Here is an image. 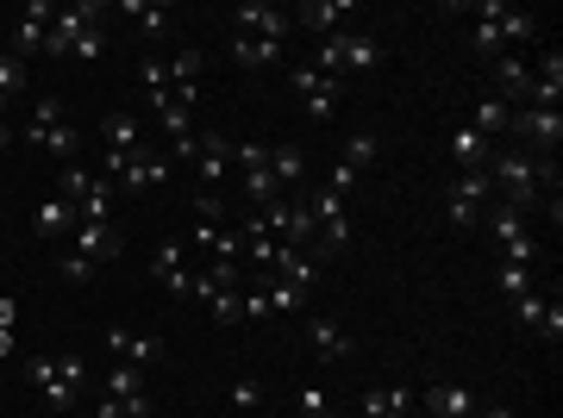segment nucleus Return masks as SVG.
Listing matches in <instances>:
<instances>
[{"label": "nucleus", "instance_id": "obj_4", "mask_svg": "<svg viewBox=\"0 0 563 418\" xmlns=\"http://www.w3.org/2000/svg\"><path fill=\"white\" fill-rule=\"evenodd\" d=\"M476 13V25H470V45H476V56H508L513 38H533V13H520V7H501V0H483V7H470Z\"/></svg>", "mask_w": 563, "mask_h": 418}, {"label": "nucleus", "instance_id": "obj_16", "mask_svg": "<svg viewBox=\"0 0 563 418\" xmlns=\"http://www.w3.org/2000/svg\"><path fill=\"white\" fill-rule=\"evenodd\" d=\"M288 20L301 25V31H313V38H333V31H345V20H358V7H351V0H308V7L288 13Z\"/></svg>", "mask_w": 563, "mask_h": 418}, {"label": "nucleus", "instance_id": "obj_38", "mask_svg": "<svg viewBox=\"0 0 563 418\" xmlns=\"http://www.w3.org/2000/svg\"><path fill=\"white\" fill-rule=\"evenodd\" d=\"M138 81H145V94H151V106H163V100H170V63H157V56H145V63H138Z\"/></svg>", "mask_w": 563, "mask_h": 418}, {"label": "nucleus", "instance_id": "obj_30", "mask_svg": "<svg viewBox=\"0 0 563 418\" xmlns=\"http://www.w3.org/2000/svg\"><path fill=\"white\" fill-rule=\"evenodd\" d=\"M408 413H413V394H408V388H370L358 418H408Z\"/></svg>", "mask_w": 563, "mask_h": 418}, {"label": "nucleus", "instance_id": "obj_10", "mask_svg": "<svg viewBox=\"0 0 563 418\" xmlns=\"http://www.w3.org/2000/svg\"><path fill=\"white\" fill-rule=\"evenodd\" d=\"M488 231H495V244H501V256L508 263H526L533 269V256H538V244H533V225H526V213H513V206H501V200H488Z\"/></svg>", "mask_w": 563, "mask_h": 418}, {"label": "nucleus", "instance_id": "obj_1", "mask_svg": "<svg viewBox=\"0 0 563 418\" xmlns=\"http://www.w3.org/2000/svg\"><path fill=\"white\" fill-rule=\"evenodd\" d=\"M488 181L501 188V206L533 213V200L545 194V188L558 194V163H538L526 150H495V156H488Z\"/></svg>", "mask_w": 563, "mask_h": 418}, {"label": "nucleus", "instance_id": "obj_11", "mask_svg": "<svg viewBox=\"0 0 563 418\" xmlns=\"http://www.w3.org/2000/svg\"><path fill=\"white\" fill-rule=\"evenodd\" d=\"M513 138H526V156L538 163H558V144H563V113H545V106H526V113H513L508 125Z\"/></svg>", "mask_w": 563, "mask_h": 418}, {"label": "nucleus", "instance_id": "obj_21", "mask_svg": "<svg viewBox=\"0 0 563 418\" xmlns=\"http://www.w3.org/2000/svg\"><path fill=\"white\" fill-rule=\"evenodd\" d=\"M120 250H126V244H120V231H113V225H76V256H88L95 269L113 263Z\"/></svg>", "mask_w": 563, "mask_h": 418}, {"label": "nucleus", "instance_id": "obj_48", "mask_svg": "<svg viewBox=\"0 0 563 418\" xmlns=\"http://www.w3.org/2000/svg\"><path fill=\"white\" fill-rule=\"evenodd\" d=\"M257 400H263L257 394V381H238V388H232V406H238V413H251Z\"/></svg>", "mask_w": 563, "mask_h": 418}, {"label": "nucleus", "instance_id": "obj_25", "mask_svg": "<svg viewBox=\"0 0 563 418\" xmlns=\"http://www.w3.org/2000/svg\"><path fill=\"white\" fill-rule=\"evenodd\" d=\"M182 256H188V244H182V238H170V244H163V250H157V281H163V288H170V294H182V300H188V281H195V275H188V269H182Z\"/></svg>", "mask_w": 563, "mask_h": 418}, {"label": "nucleus", "instance_id": "obj_23", "mask_svg": "<svg viewBox=\"0 0 563 418\" xmlns=\"http://www.w3.org/2000/svg\"><path fill=\"white\" fill-rule=\"evenodd\" d=\"M308 344L320 363H345L351 356V331H338L333 319H308Z\"/></svg>", "mask_w": 563, "mask_h": 418}, {"label": "nucleus", "instance_id": "obj_57", "mask_svg": "<svg viewBox=\"0 0 563 418\" xmlns=\"http://www.w3.org/2000/svg\"><path fill=\"white\" fill-rule=\"evenodd\" d=\"M295 418H308V413H295Z\"/></svg>", "mask_w": 563, "mask_h": 418}, {"label": "nucleus", "instance_id": "obj_55", "mask_svg": "<svg viewBox=\"0 0 563 418\" xmlns=\"http://www.w3.org/2000/svg\"><path fill=\"white\" fill-rule=\"evenodd\" d=\"M7 144H13V131H7V125H0V150H7Z\"/></svg>", "mask_w": 563, "mask_h": 418}, {"label": "nucleus", "instance_id": "obj_8", "mask_svg": "<svg viewBox=\"0 0 563 418\" xmlns=\"http://www.w3.org/2000/svg\"><path fill=\"white\" fill-rule=\"evenodd\" d=\"M107 7H95V0H70V7H57L51 20V38H45V56H76V45L88 38V31H101Z\"/></svg>", "mask_w": 563, "mask_h": 418}, {"label": "nucleus", "instance_id": "obj_18", "mask_svg": "<svg viewBox=\"0 0 563 418\" xmlns=\"http://www.w3.org/2000/svg\"><path fill=\"white\" fill-rule=\"evenodd\" d=\"M488 75H495V100H533V69L520 56H495Z\"/></svg>", "mask_w": 563, "mask_h": 418}, {"label": "nucleus", "instance_id": "obj_22", "mask_svg": "<svg viewBox=\"0 0 563 418\" xmlns=\"http://www.w3.org/2000/svg\"><path fill=\"white\" fill-rule=\"evenodd\" d=\"M76 206H70V200L63 194H45L38 200V213H32V231H38V238H57V231H76Z\"/></svg>", "mask_w": 563, "mask_h": 418}, {"label": "nucleus", "instance_id": "obj_46", "mask_svg": "<svg viewBox=\"0 0 563 418\" xmlns=\"http://www.w3.org/2000/svg\"><path fill=\"white\" fill-rule=\"evenodd\" d=\"M295 413H308V418L333 413V406H326V388H301V406H295Z\"/></svg>", "mask_w": 563, "mask_h": 418}, {"label": "nucleus", "instance_id": "obj_9", "mask_svg": "<svg viewBox=\"0 0 563 418\" xmlns=\"http://www.w3.org/2000/svg\"><path fill=\"white\" fill-rule=\"evenodd\" d=\"M488 200H495V181H488V169H463L451 188H445V213H451V225L458 231H470V225H483Z\"/></svg>", "mask_w": 563, "mask_h": 418}, {"label": "nucleus", "instance_id": "obj_45", "mask_svg": "<svg viewBox=\"0 0 563 418\" xmlns=\"http://www.w3.org/2000/svg\"><path fill=\"white\" fill-rule=\"evenodd\" d=\"M63 281H95V263H88V256H76V250H70V256H63Z\"/></svg>", "mask_w": 563, "mask_h": 418}, {"label": "nucleus", "instance_id": "obj_47", "mask_svg": "<svg viewBox=\"0 0 563 418\" xmlns=\"http://www.w3.org/2000/svg\"><path fill=\"white\" fill-rule=\"evenodd\" d=\"M101 50H107V25H101V31H88V38H82V45H76V56H82V63H95Z\"/></svg>", "mask_w": 563, "mask_h": 418}, {"label": "nucleus", "instance_id": "obj_7", "mask_svg": "<svg viewBox=\"0 0 563 418\" xmlns=\"http://www.w3.org/2000/svg\"><path fill=\"white\" fill-rule=\"evenodd\" d=\"M113 194H120V188H113L107 175L95 181L88 169L63 163V200L76 206V219H82V225H107V219H113Z\"/></svg>", "mask_w": 563, "mask_h": 418}, {"label": "nucleus", "instance_id": "obj_6", "mask_svg": "<svg viewBox=\"0 0 563 418\" xmlns=\"http://www.w3.org/2000/svg\"><path fill=\"white\" fill-rule=\"evenodd\" d=\"M383 63V45L370 38V31H333V38H320V75H345V69H376Z\"/></svg>", "mask_w": 563, "mask_h": 418}, {"label": "nucleus", "instance_id": "obj_26", "mask_svg": "<svg viewBox=\"0 0 563 418\" xmlns=\"http://www.w3.org/2000/svg\"><path fill=\"white\" fill-rule=\"evenodd\" d=\"M57 125H63V100H57V94H38V100H32L26 131H20V138H26V144H45Z\"/></svg>", "mask_w": 563, "mask_h": 418}, {"label": "nucleus", "instance_id": "obj_33", "mask_svg": "<svg viewBox=\"0 0 563 418\" xmlns=\"http://www.w3.org/2000/svg\"><path fill=\"white\" fill-rule=\"evenodd\" d=\"M201 306L213 313V325H238L245 319V288H220V294H207Z\"/></svg>", "mask_w": 563, "mask_h": 418}, {"label": "nucleus", "instance_id": "obj_20", "mask_svg": "<svg viewBox=\"0 0 563 418\" xmlns=\"http://www.w3.org/2000/svg\"><path fill=\"white\" fill-rule=\"evenodd\" d=\"M426 413L433 418H476V394L458 388V381H438V388H426Z\"/></svg>", "mask_w": 563, "mask_h": 418}, {"label": "nucleus", "instance_id": "obj_34", "mask_svg": "<svg viewBox=\"0 0 563 418\" xmlns=\"http://www.w3.org/2000/svg\"><path fill=\"white\" fill-rule=\"evenodd\" d=\"M376 150H383V138H376V131H351V144H345V156H338V163L358 175V169H370V163H376Z\"/></svg>", "mask_w": 563, "mask_h": 418}, {"label": "nucleus", "instance_id": "obj_52", "mask_svg": "<svg viewBox=\"0 0 563 418\" xmlns=\"http://www.w3.org/2000/svg\"><path fill=\"white\" fill-rule=\"evenodd\" d=\"M213 238H220V225H195V238H188V244H195V250H213Z\"/></svg>", "mask_w": 563, "mask_h": 418}, {"label": "nucleus", "instance_id": "obj_12", "mask_svg": "<svg viewBox=\"0 0 563 418\" xmlns=\"http://www.w3.org/2000/svg\"><path fill=\"white\" fill-rule=\"evenodd\" d=\"M232 20H238L245 38H270V45H288V38H295V20H288L282 7H270V0H245Z\"/></svg>", "mask_w": 563, "mask_h": 418}, {"label": "nucleus", "instance_id": "obj_29", "mask_svg": "<svg viewBox=\"0 0 563 418\" xmlns=\"http://www.w3.org/2000/svg\"><path fill=\"white\" fill-rule=\"evenodd\" d=\"M232 138L226 131H201V156H195V163H201V181H220V175L232 169Z\"/></svg>", "mask_w": 563, "mask_h": 418}, {"label": "nucleus", "instance_id": "obj_19", "mask_svg": "<svg viewBox=\"0 0 563 418\" xmlns=\"http://www.w3.org/2000/svg\"><path fill=\"white\" fill-rule=\"evenodd\" d=\"M282 56H288V45H270V38H232V63L238 69H282Z\"/></svg>", "mask_w": 563, "mask_h": 418}, {"label": "nucleus", "instance_id": "obj_35", "mask_svg": "<svg viewBox=\"0 0 563 418\" xmlns=\"http://www.w3.org/2000/svg\"><path fill=\"white\" fill-rule=\"evenodd\" d=\"M301 169H308V163H301V150H295V144H276V150H270V175H276V188H295V181H301Z\"/></svg>", "mask_w": 563, "mask_h": 418}, {"label": "nucleus", "instance_id": "obj_31", "mask_svg": "<svg viewBox=\"0 0 563 418\" xmlns=\"http://www.w3.org/2000/svg\"><path fill=\"white\" fill-rule=\"evenodd\" d=\"M508 125H513V106H508V100H495V94L476 100V113H470V131H483L488 144H495V138H501Z\"/></svg>", "mask_w": 563, "mask_h": 418}, {"label": "nucleus", "instance_id": "obj_42", "mask_svg": "<svg viewBox=\"0 0 563 418\" xmlns=\"http://www.w3.org/2000/svg\"><path fill=\"white\" fill-rule=\"evenodd\" d=\"M533 331L558 344V338H563V300H545V313H538V325H533Z\"/></svg>", "mask_w": 563, "mask_h": 418}, {"label": "nucleus", "instance_id": "obj_3", "mask_svg": "<svg viewBox=\"0 0 563 418\" xmlns=\"http://www.w3.org/2000/svg\"><path fill=\"white\" fill-rule=\"evenodd\" d=\"M351 181H358V175L338 163V169L326 175V188L308 200V206H313V231H320V250H326V256H338V250L351 244V213H345V194H351Z\"/></svg>", "mask_w": 563, "mask_h": 418}, {"label": "nucleus", "instance_id": "obj_13", "mask_svg": "<svg viewBox=\"0 0 563 418\" xmlns=\"http://www.w3.org/2000/svg\"><path fill=\"white\" fill-rule=\"evenodd\" d=\"M45 20H57V7H45V0H26V7H20V20H13V56H20V63L45 56V38H51Z\"/></svg>", "mask_w": 563, "mask_h": 418}, {"label": "nucleus", "instance_id": "obj_50", "mask_svg": "<svg viewBox=\"0 0 563 418\" xmlns=\"http://www.w3.org/2000/svg\"><path fill=\"white\" fill-rule=\"evenodd\" d=\"M270 313V300H263V288H245V319H263Z\"/></svg>", "mask_w": 563, "mask_h": 418}, {"label": "nucleus", "instance_id": "obj_24", "mask_svg": "<svg viewBox=\"0 0 563 418\" xmlns=\"http://www.w3.org/2000/svg\"><path fill=\"white\" fill-rule=\"evenodd\" d=\"M488 156H495V144H488L483 131H470V125L451 131V163H458V175L463 169H488Z\"/></svg>", "mask_w": 563, "mask_h": 418}, {"label": "nucleus", "instance_id": "obj_51", "mask_svg": "<svg viewBox=\"0 0 563 418\" xmlns=\"http://www.w3.org/2000/svg\"><path fill=\"white\" fill-rule=\"evenodd\" d=\"M13 319H20V300L0 294V331H13Z\"/></svg>", "mask_w": 563, "mask_h": 418}, {"label": "nucleus", "instance_id": "obj_49", "mask_svg": "<svg viewBox=\"0 0 563 418\" xmlns=\"http://www.w3.org/2000/svg\"><path fill=\"white\" fill-rule=\"evenodd\" d=\"M513 306H520V319H526V325H538V313H545V294H520Z\"/></svg>", "mask_w": 563, "mask_h": 418}, {"label": "nucleus", "instance_id": "obj_36", "mask_svg": "<svg viewBox=\"0 0 563 418\" xmlns=\"http://www.w3.org/2000/svg\"><path fill=\"white\" fill-rule=\"evenodd\" d=\"M26 88H32V69L13 56V50H7V56H0V100H20Z\"/></svg>", "mask_w": 563, "mask_h": 418}, {"label": "nucleus", "instance_id": "obj_44", "mask_svg": "<svg viewBox=\"0 0 563 418\" xmlns=\"http://www.w3.org/2000/svg\"><path fill=\"white\" fill-rule=\"evenodd\" d=\"M232 163H238V169H270V144H238Z\"/></svg>", "mask_w": 563, "mask_h": 418}, {"label": "nucleus", "instance_id": "obj_41", "mask_svg": "<svg viewBox=\"0 0 563 418\" xmlns=\"http://www.w3.org/2000/svg\"><path fill=\"white\" fill-rule=\"evenodd\" d=\"M501 294L508 300L533 294V269H526V263H501Z\"/></svg>", "mask_w": 563, "mask_h": 418}, {"label": "nucleus", "instance_id": "obj_40", "mask_svg": "<svg viewBox=\"0 0 563 418\" xmlns=\"http://www.w3.org/2000/svg\"><path fill=\"white\" fill-rule=\"evenodd\" d=\"M170 88H201V50H176V63H170Z\"/></svg>", "mask_w": 563, "mask_h": 418}, {"label": "nucleus", "instance_id": "obj_43", "mask_svg": "<svg viewBox=\"0 0 563 418\" xmlns=\"http://www.w3.org/2000/svg\"><path fill=\"white\" fill-rule=\"evenodd\" d=\"M220 213H226V206H220V194H213V188H195V225H213Z\"/></svg>", "mask_w": 563, "mask_h": 418}, {"label": "nucleus", "instance_id": "obj_15", "mask_svg": "<svg viewBox=\"0 0 563 418\" xmlns=\"http://www.w3.org/2000/svg\"><path fill=\"white\" fill-rule=\"evenodd\" d=\"M126 418H151V388H145V375L132 369V363H120V369H107V394Z\"/></svg>", "mask_w": 563, "mask_h": 418}, {"label": "nucleus", "instance_id": "obj_54", "mask_svg": "<svg viewBox=\"0 0 563 418\" xmlns=\"http://www.w3.org/2000/svg\"><path fill=\"white\" fill-rule=\"evenodd\" d=\"M476 418H513V413H508V406H495V413H476Z\"/></svg>", "mask_w": 563, "mask_h": 418}, {"label": "nucleus", "instance_id": "obj_39", "mask_svg": "<svg viewBox=\"0 0 563 418\" xmlns=\"http://www.w3.org/2000/svg\"><path fill=\"white\" fill-rule=\"evenodd\" d=\"M245 175V200H257V213L270 206V200H282V188H276V175L270 169H238Z\"/></svg>", "mask_w": 563, "mask_h": 418}, {"label": "nucleus", "instance_id": "obj_32", "mask_svg": "<svg viewBox=\"0 0 563 418\" xmlns=\"http://www.w3.org/2000/svg\"><path fill=\"white\" fill-rule=\"evenodd\" d=\"M151 138L138 131V119L132 113H107V150H120V156H132V150H145Z\"/></svg>", "mask_w": 563, "mask_h": 418}, {"label": "nucleus", "instance_id": "obj_17", "mask_svg": "<svg viewBox=\"0 0 563 418\" xmlns=\"http://www.w3.org/2000/svg\"><path fill=\"white\" fill-rule=\"evenodd\" d=\"M107 344H113V356L132 363V369H145V363L163 356V338H145V331H126V325H113V331H107Z\"/></svg>", "mask_w": 563, "mask_h": 418}, {"label": "nucleus", "instance_id": "obj_28", "mask_svg": "<svg viewBox=\"0 0 563 418\" xmlns=\"http://www.w3.org/2000/svg\"><path fill=\"white\" fill-rule=\"evenodd\" d=\"M120 13H126V20L145 31V38H170V25H176V13H170L163 0H151V7H145V0H126Z\"/></svg>", "mask_w": 563, "mask_h": 418}, {"label": "nucleus", "instance_id": "obj_2", "mask_svg": "<svg viewBox=\"0 0 563 418\" xmlns=\"http://www.w3.org/2000/svg\"><path fill=\"white\" fill-rule=\"evenodd\" d=\"M88 363L82 356H32L26 363V381L45 394V406L51 413H76L82 400H88Z\"/></svg>", "mask_w": 563, "mask_h": 418}, {"label": "nucleus", "instance_id": "obj_14", "mask_svg": "<svg viewBox=\"0 0 563 418\" xmlns=\"http://www.w3.org/2000/svg\"><path fill=\"white\" fill-rule=\"evenodd\" d=\"M288 88L308 100L313 119H333V113H338V81H333V75H320L313 63H295V69H288Z\"/></svg>", "mask_w": 563, "mask_h": 418}, {"label": "nucleus", "instance_id": "obj_53", "mask_svg": "<svg viewBox=\"0 0 563 418\" xmlns=\"http://www.w3.org/2000/svg\"><path fill=\"white\" fill-rule=\"evenodd\" d=\"M0 363H13V331H0Z\"/></svg>", "mask_w": 563, "mask_h": 418}, {"label": "nucleus", "instance_id": "obj_27", "mask_svg": "<svg viewBox=\"0 0 563 418\" xmlns=\"http://www.w3.org/2000/svg\"><path fill=\"white\" fill-rule=\"evenodd\" d=\"M558 100H563V56L551 50V56L538 63V75H533V106H545V113H558Z\"/></svg>", "mask_w": 563, "mask_h": 418}, {"label": "nucleus", "instance_id": "obj_56", "mask_svg": "<svg viewBox=\"0 0 563 418\" xmlns=\"http://www.w3.org/2000/svg\"><path fill=\"white\" fill-rule=\"evenodd\" d=\"M0 119H7V100H0Z\"/></svg>", "mask_w": 563, "mask_h": 418}, {"label": "nucleus", "instance_id": "obj_37", "mask_svg": "<svg viewBox=\"0 0 563 418\" xmlns=\"http://www.w3.org/2000/svg\"><path fill=\"white\" fill-rule=\"evenodd\" d=\"M263 300H270V313H301V300H308V288H295V281H282V275H270V288H263Z\"/></svg>", "mask_w": 563, "mask_h": 418}, {"label": "nucleus", "instance_id": "obj_5", "mask_svg": "<svg viewBox=\"0 0 563 418\" xmlns=\"http://www.w3.org/2000/svg\"><path fill=\"white\" fill-rule=\"evenodd\" d=\"M101 169H107V181H113V188H126V194H145V188H163V181H170V156H163V150H151V144L132 150V156L107 150Z\"/></svg>", "mask_w": 563, "mask_h": 418}]
</instances>
